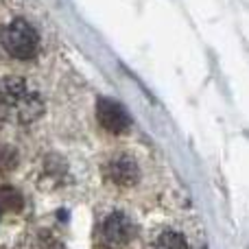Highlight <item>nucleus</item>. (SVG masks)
<instances>
[{
	"label": "nucleus",
	"instance_id": "f257e3e1",
	"mask_svg": "<svg viewBox=\"0 0 249 249\" xmlns=\"http://www.w3.org/2000/svg\"><path fill=\"white\" fill-rule=\"evenodd\" d=\"M0 44L16 59H31L37 55L39 35L26 20H13L0 31Z\"/></svg>",
	"mask_w": 249,
	"mask_h": 249
},
{
	"label": "nucleus",
	"instance_id": "f03ea898",
	"mask_svg": "<svg viewBox=\"0 0 249 249\" xmlns=\"http://www.w3.org/2000/svg\"><path fill=\"white\" fill-rule=\"evenodd\" d=\"M136 236V228H133L131 219L123 212H114L101 225V245L107 249H123L131 243Z\"/></svg>",
	"mask_w": 249,
	"mask_h": 249
},
{
	"label": "nucleus",
	"instance_id": "7ed1b4c3",
	"mask_svg": "<svg viewBox=\"0 0 249 249\" xmlns=\"http://www.w3.org/2000/svg\"><path fill=\"white\" fill-rule=\"evenodd\" d=\"M44 112V103L39 99V94L26 90L22 96H18L11 105L0 107V116L7 121H16V123H33L35 118H39Z\"/></svg>",
	"mask_w": 249,
	"mask_h": 249
},
{
	"label": "nucleus",
	"instance_id": "20e7f679",
	"mask_svg": "<svg viewBox=\"0 0 249 249\" xmlns=\"http://www.w3.org/2000/svg\"><path fill=\"white\" fill-rule=\"evenodd\" d=\"M96 118H99L101 127L107 129L109 133H123V131H127L129 124H131L129 112L121 103H116V101H112V99L96 101Z\"/></svg>",
	"mask_w": 249,
	"mask_h": 249
},
{
	"label": "nucleus",
	"instance_id": "39448f33",
	"mask_svg": "<svg viewBox=\"0 0 249 249\" xmlns=\"http://www.w3.org/2000/svg\"><path fill=\"white\" fill-rule=\"evenodd\" d=\"M105 175L112 184L116 186H133L138 181V164L131 158H114L112 162L105 166Z\"/></svg>",
	"mask_w": 249,
	"mask_h": 249
},
{
	"label": "nucleus",
	"instance_id": "423d86ee",
	"mask_svg": "<svg viewBox=\"0 0 249 249\" xmlns=\"http://www.w3.org/2000/svg\"><path fill=\"white\" fill-rule=\"evenodd\" d=\"M26 90H29V88H26L24 79H20V77H4L2 81H0V107L13 103V101H16L18 96L24 94Z\"/></svg>",
	"mask_w": 249,
	"mask_h": 249
},
{
	"label": "nucleus",
	"instance_id": "0eeeda50",
	"mask_svg": "<svg viewBox=\"0 0 249 249\" xmlns=\"http://www.w3.org/2000/svg\"><path fill=\"white\" fill-rule=\"evenodd\" d=\"M24 208V197L13 186H0V212H20Z\"/></svg>",
	"mask_w": 249,
	"mask_h": 249
},
{
	"label": "nucleus",
	"instance_id": "6e6552de",
	"mask_svg": "<svg viewBox=\"0 0 249 249\" xmlns=\"http://www.w3.org/2000/svg\"><path fill=\"white\" fill-rule=\"evenodd\" d=\"M153 249H188L186 245L184 236L177 232H164L160 234V238L155 241V247Z\"/></svg>",
	"mask_w": 249,
	"mask_h": 249
},
{
	"label": "nucleus",
	"instance_id": "1a4fd4ad",
	"mask_svg": "<svg viewBox=\"0 0 249 249\" xmlns=\"http://www.w3.org/2000/svg\"><path fill=\"white\" fill-rule=\"evenodd\" d=\"M18 166V151L13 146L2 144L0 146V173L13 171Z\"/></svg>",
	"mask_w": 249,
	"mask_h": 249
}]
</instances>
